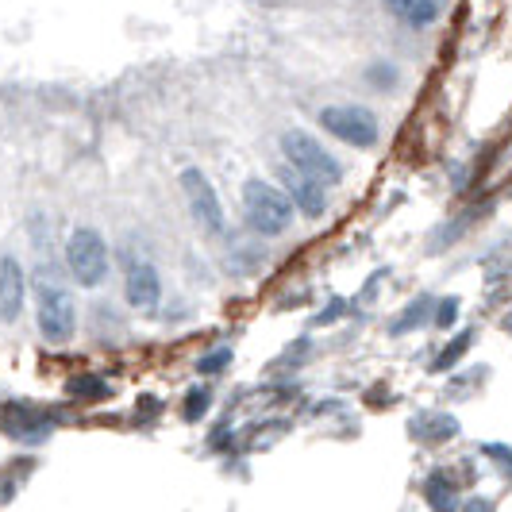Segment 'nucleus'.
<instances>
[{
	"label": "nucleus",
	"mask_w": 512,
	"mask_h": 512,
	"mask_svg": "<svg viewBox=\"0 0 512 512\" xmlns=\"http://www.w3.org/2000/svg\"><path fill=\"white\" fill-rule=\"evenodd\" d=\"M243 212H247V224L258 235H282L293 224V201H289V193L258 178H251L243 185Z\"/></svg>",
	"instance_id": "obj_1"
},
{
	"label": "nucleus",
	"mask_w": 512,
	"mask_h": 512,
	"mask_svg": "<svg viewBox=\"0 0 512 512\" xmlns=\"http://www.w3.org/2000/svg\"><path fill=\"white\" fill-rule=\"evenodd\" d=\"M35 324H39V335L51 343V347H66L77 335V308L74 297L54 282L35 285Z\"/></svg>",
	"instance_id": "obj_2"
},
{
	"label": "nucleus",
	"mask_w": 512,
	"mask_h": 512,
	"mask_svg": "<svg viewBox=\"0 0 512 512\" xmlns=\"http://www.w3.org/2000/svg\"><path fill=\"white\" fill-rule=\"evenodd\" d=\"M108 243L97 228H74L66 239V266L74 274L77 285L85 289H97L108 278Z\"/></svg>",
	"instance_id": "obj_3"
},
{
	"label": "nucleus",
	"mask_w": 512,
	"mask_h": 512,
	"mask_svg": "<svg viewBox=\"0 0 512 512\" xmlns=\"http://www.w3.org/2000/svg\"><path fill=\"white\" fill-rule=\"evenodd\" d=\"M282 151L289 166H297L301 174L316 178L320 185H339V181H343V166L335 162V154L324 151L308 131H285Z\"/></svg>",
	"instance_id": "obj_4"
},
{
	"label": "nucleus",
	"mask_w": 512,
	"mask_h": 512,
	"mask_svg": "<svg viewBox=\"0 0 512 512\" xmlns=\"http://www.w3.org/2000/svg\"><path fill=\"white\" fill-rule=\"evenodd\" d=\"M181 193H185V201H189V212H193L197 228L220 239L224 228H228V220H224V205H220L212 181H208L197 166H189V170H181Z\"/></svg>",
	"instance_id": "obj_5"
},
{
	"label": "nucleus",
	"mask_w": 512,
	"mask_h": 512,
	"mask_svg": "<svg viewBox=\"0 0 512 512\" xmlns=\"http://www.w3.org/2000/svg\"><path fill=\"white\" fill-rule=\"evenodd\" d=\"M320 124L332 131L335 139L362 147V151L378 143V120H374L370 108H359V104H328L320 112Z\"/></svg>",
	"instance_id": "obj_6"
},
{
	"label": "nucleus",
	"mask_w": 512,
	"mask_h": 512,
	"mask_svg": "<svg viewBox=\"0 0 512 512\" xmlns=\"http://www.w3.org/2000/svg\"><path fill=\"white\" fill-rule=\"evenodd\" d=\"M0 432L16 443H27V447H39L47 443L54 432V420L39 405H27V401H8L0 409Z\"/></svg>",
	"instance_id": "obj_7"
},
{
	"label": "nucleus",
	"mask_w": 512,
	"mask_h": 512,
	"mask_svg": "<svg viewBox=\"0 0 512 512\" xmlns=\"http://www.w3.org/2000/svg\"><path fill=\"white\" fill-rule=\"evenodd\" d=\"M27 305V270L16 255H0V320L16 324Z\"/></svg>",
	"instance_id": "obj_8"
},
{
	"label": "nucleus",
	"mask_w": 512,
	"mask_h": 512,
	"mask_svg": "<svg viewBox=\"0 0 512 512\" xmlns=\"http://www.w3.org/2000/svg\"><path fill=\"white\" fill-rule=\"evenodd\" d=\"M124 293H128V305L135 312H154V305L162 301V278H158V266L147 258H135L128 266V278H124Z\"/></svg>",
	"instance_id": "obj_9"
},
{
	"label": "nucleus",
	"mask_w": 512,
	"mask_h": 512,
	"mask_svg": "<svg viewBox=\"0 0 512 512\" xmlns=\"http://www.w3.org/2000/svg\"><path fill=\"white\" fill-rule=\"evenodd\" d=\"M282 181H285V193H289L293 208H301L308 220H320V216L328 212L324 189H320V181H316V178L301 174L297 166H285V170H282Z\"/></svg>",
	"instance_id": "obj_10"
},
{
	"label": "nucleus",
	"mask_w": 512,
	"mask_h": 512,
	"mask_svg": "<svg viewBox=\"0 0 512 512\" xmlns=\"http://www.w3.org/2000/svg\"><path fill=\"white\" fill-rule=\"evenodd\" d=\"M382 4L397 20H405V24H412V27L436 24L439 8H443V0H382Z\"/></svg>",
	"instance_id": "obj_11"
},
{
	"label": "nucleus",
	"mask_w": 512,
	"mask_h": 512,
	"mask_svg": "<svg viewBox=\"0 0 512 512\" xmlns=\"http://www.w3.org/2000/svg\"><path fill=\"white\" fill-rule=\"evenodd\" d=\"M66 393L74 397V401H108L112 397V385L97 378V374H77L66 382Z\"/></svg>",
	"instance_id": "obj_12"
},
{
	"label": "nucleus",
	"mask_w": 512,
	"mask_h": 512,
	"mask_svg": "<svg viewBox=\"0 0 512 512\" xmlns=\"http://www.w3.org/2000/svg\"><path fill=\"white\" fill-rule=\"evenodd\" d=\"M208 409H212V393H208L205 385H193V389L185 393V401H181V416H185L189 424H197Z\"/></svg>",
	"instance_id": "obj_13"
},
{
	"label": "nucleus",
	"mask_w": 512,
	"mask_h": 512,
	"mask_svg": "<svg viewBox=\"0 0 512 512\" xmlns=\"http://www.w3.org/2000/svg\"><path fill=\"white\" fill-rule=\"evenodd\" d=\"M470 343H474V332H462L459 339L447 347V351H439V359L432 362V370H451V366H455V362H459L462 355L470 351Z\"/></svg>",
	"instance_id": "obj_14"
},
{
	"label": "nucleus",
	"mask_w": 512,
	"mask_h": 512,
	"mask_svg": "<svg viewBox=\"0 0 512 512\" xmlns=\"http://www.w3.org/2000/svg\"><path fill=\"white\" fill-rule=\"evenodd\" d=\"M428 424H436V428H412L420 439H451L459 436V424H455V416H428Z\"/></svg>",
	"instance_id": "obj_15"
},
{
	"label": "nucleus",
	"mask_w": 512,
	"mask_h": 512,
	"mask_svg": "<svg viewBox=\"0 0 512 512\" xmlns=\"http://www.w3.org/2000/svg\"><path fill=\"white\" fill-rule=\"evenodd\" d=\"M424 316H428V301H416V305L405 308V312H401V316L393 320V335H405L409 328H416V324H420Z\"/></svg>",
	"instance_id": "obj_16"
},
{
	"label": "nucleus",
	"mask_w": 512,
	"mask_h": 512,
	"mask_svg": "<svg viewBox=\"0 0 512 512\" xmlns=\"http://www.w3.org/2000/svg\"><path fill=\"white\" fill-rule=\"evenodd\" d=\"M366 81H370L374 89H393V81H397V66H393V62H374V66L366 70Z\"/></svg>",
	"instance_id": "obj_17"
},
{
	"label": "nucleus",
	"mask_w": 512,
	"mask_h": 512,
	"mask_svg": "<svg viewBox=\"0 0 512 512\" xmlns=\"http://www.w3.org/2000/svg\"><path fill=\"white\" fill-rule=\"evenodd\" d=\"M428 501L443 509V505H455V497H451V482L443 478V474H432V482H428Z\"/></svg>",
	"instance_id": "obj_18"
},
{
	"label": "nucleus",
	"mask_w": 512,
	"mask_h": 512,
	"mask_svg": "<svg viewBox=\"0 0 512 512\" xmlns=\"http://www.w3.org/2000/svg\"><path fill=\"white\" fill-rule=\"evenodd\" d=\"M228 366H231V351H228V347H220V351H208L205 359L197 362V370H201V374H224Z\"/></svg>",
	"instance_id": "obj_19"
},
{
	"label": "nucleus",
	"mask_w": 512,
	"mask_h": 512,
	"mask_svg": "<svg viewBox=\"0 0 512 512\" xmlns=\"http://www.w3.org/2000/svg\"><path fill=\"white\" fill-rule=\"evenodd\" d=\"M455 316H459V301H455V297H447L436 312V324L439 328H451V324H455Z\"/></svg>",
	"instance_id": "obj_20"
},
{
	"label": "nucleus",
	"mask_w": 512,
	"mask_h": 512,
	"mask_svg": "<svg viewBox=\"0 0 512 512\" xmlns=\"http://www.w3.org/2000/svg\"><path fill=\"white\" fill-rule=\"evenodd\" d=\"M486 451H489V455H493L497 462H509V466H512V447H497V443H489Z\"/></svg>",
	"instance_id": "obj_21"
}]
</instances>
